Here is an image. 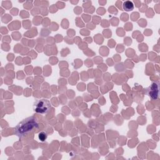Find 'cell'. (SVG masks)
<instances>
[{
    "instance_id": "cell-1",
    "label": "cell",
    "mask_w": 160,
    "mask_h": 160,
    "mask_svg": "<svg viewBox=\"0 0 160 160\" xmlns=\"http://www.w3.org/2000/svg\"><path fill=\"white\" fill-rule=\"evenodd\" d=\"M38 126V124L33 117H29L21 121L16 127L15 132L19 137L22 136L34 128Z\"/></svg>"
},
{
    "instance_id": "cell-2",
    "label": "cell",
    "mask_w": 160,
    "mask_h": 160,
    "mask_svg": "<svg viewBox=\"0 0 160 160\" xmlns=\"http://www.w3.org/2000/svg\"><path fill=\"white\" fill-rule=\"evenodd\" d=\"M51 108V103L47 99H40L35 102L34 104V110L35 112L40 114L47 113Z\"/></svg>"
},
{
    "instance_id": "cell-3",
    "label": "cell",
    "mask_w": 160,
    "mask_h": 160,
    "mask_svg": "<svg viewBox=\"0 0 160 160\" xmlns=\"http://www.w3.org/2000/svg\"><path fill=\"white\" fill-rule=\"evenodd\" d=\"M159 86L157 82H152L148 89V94L152 99H156L158 96Z\"/></svg>"
},
{
    "instance_id": "cell-4",
    "label": "cell",
    "mask_w": 160,
    "mask_h": 160,
    "mask_svg": "<svg viewBox=\"0 0 160 160\" xmlns=\"http://www.w3.org/2000/svg\"><path fill=\"white\" fill-rule=\"evenodd\" d=\"M123 8L126 11H132L134 9V4L130 1H126L123 3Z\"/></svg>"
},
{
    "instance_id": "cell-5",
    "label": "cell",
    "mask_w": 160,
    "mask_h": 160,
    "mask_svg": "<svg viewBox=\"0 0 160 160\" xmlns=\"http://www.w3.org/2000/svg\"><path fill=\"white\" fill-rule=\"evenodd\" d=\"M46 138H47V135L46 134L45 132H41L39 134V138L41 141H44L46 139Z\"/></svg>"
}]
</instances>
